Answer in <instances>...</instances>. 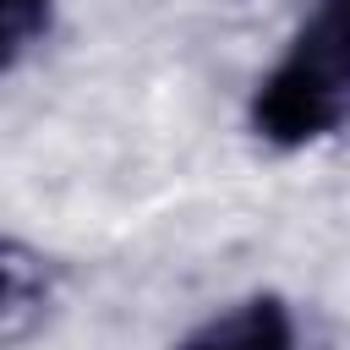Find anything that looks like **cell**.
I'll use <instances>...</instances> for the list:
<instances>
[{
  "instance_id": "cell-4",
  "label": "cell",
  "mask_w": 350,
  "mask_h": 350,
  "mask_svg": "<svg viewBox=\"0 0 350 350\" xmlns=\"http://www.w3.org/2000/svg\"><path fill=\"white\" fill-rule=\"evenodd\" d=\"M55 22V0H0V71H11Z\"/></svg>"
},
{
  "instance_id": "cell-1",
  "label": "cell",
  "mask_w": 350,
  "mask_h": 350,
  "mask_svg": "<svg viewBox=\"0 0 350 350\" xmlns=\"http://www.w3.org/2000/svg\"><path fill=\"white\" fill-rule=\"evenodd\" d=\"M350 104V55H345V0H312L306 22L290 33L284 55L262 71L246 104L257 142L295 153L345 126Z\"/></svg>"
},
{
  "instance_id": "cell-2",
  "label": "cell",
  "mask_w": 350,
  "mask_h": 350,
  "mask_svg": "<svg viewBox=\"0 0 350 350\" xmlns=\"http://www.w3.org/2000/svg\"><path fill=\"white\" fill-rule=\"evenodd\" d=\"M49 306H55V262L27 241L0 235V350L27 345L44 328Z\"/></svg>"
},
{
  "instance_id": "cell-3",
  "label": "cell",
  "mask_w": 350,
  "mask_h": 350,
  "mask_svg": "<svg viewBox=\"0 0 350 350\" xmlns=\"http://www.w3.org/2000/svg\"><path fill=\"white\" fill-rule=\"evenodd\" d=\"M175 350H295V312L284 295H246L197 323Z\"/></svg>"
}]
</instances>
